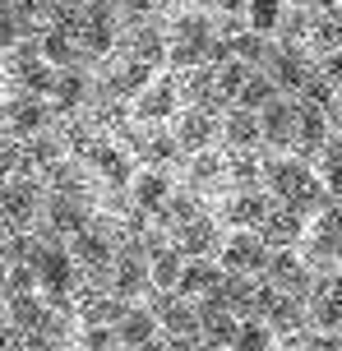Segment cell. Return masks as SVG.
<instances>
[{
    "label": "cell",
    "mask_w": 342,
    "mask_h": 351,
    "mask_svg": "<svg viewBox=\"0 0 342 351\" xmlns=\"http://www.w3.org/2000/svg\"><path fill=\"white\" fill-rule=\"evenodd\" d=\"M88 167L102 176L107 190H125V185H134V162H130V153H121L116 143H93L88 148Z\"/></svg>",
    "instance_id": "obj_19"
},
{
    "label": "cell",
    "mask_w": 342,
    "mask_h": 351,
    "mask_svg": "<svg viewBox=\"0 0 342 351\" xmlns=\"http://www.w3.org/2000/svg\"><path fill=\"white\" fill-rule=\"evenodd\" d=\"M259 139L273 143V148H291V143H296V102L273 97V102L259 111Z\"/></svg>",
    "instance_id": "obj_24"
},
{
    "label": "cell",
    "mask_w": 342,
    "mask_h": 351,
    "mask_svg": "<svg viewBox=\"0 0 342 351\" xmlns=\"http://www.w3.org/2000/svg\"><path fill=\"white\" fill-rule=\"evenodd\" d=\"M222 139V121H217V111H208V106H185L176 121V148L180 153H208L213 143Z\"/></svg>",
    "instance_id": "obj_10"
},
{
    "label": "cell",
    "mask_w": 342,
    "mask_h": 351,
    "mask_svg": "<svg viewBox=\"0 0 342 351\" xmlns=\"http://www.w3.org/2000/svg\"><path fill=\"white\" fill-rule=\"evenodd\" d=\"M171 241H176V250L185 254V259H208V254L222 250V227H217V217L204 213V217H195L190 227H180Z\"/></svg>",
    "instance_id": "obj_20"
},
{
    "label": "cell",
    "mask_w": 342,
    "mask_h": 351,
    "mask_svg": "<svg viewBox=\"0 0 342 351\" xmlns=\"http://www.w3.org/2000/svg\"><path fill=\"white\" fill-rule=\"evenodd\" d=\"M130 106H134V121L162 125V121H171V116L180 111V84H171V79H153Z\"/></svg>",
    "instance_id": "obj_16"
},
{
    "label": "cell",
    "mask_w": 342,
    "mask_h": 351,
    "mask_svg": "<svg viewBox=\"0 0 342 351\" xmlns=\"http://www.w3.org/2000/svg\"><path fill=\"white\" fill-rule=\"evenodd\" d=\"M245 5H250V0H217V10H222V14H227V19L245 14Z\"/></svg>",
    "instance_id": "obj_51"
},
{
    "label": "cell",
    "mask_w": 342,
    "mask_h": 351,
    "mask_svg": "<svg viewBox=\"0 0 342 351\" xmlns=\"http://www.w3.org/2000/svg\"><path fill=\"white\" fill-rule=\"evenodd\" d=\"M269 241L259 236V231H232V236H222V250H217V263H222V273H241V278H259L264 273V263H269Z\"/></svg>",
    "instance_id": "obj_6"
},
{
    "label": "cell",
    "mask_w": 342,
    "mask_h": 351,
    "mask_svg": "<svg viewBox=\"0 0 342 351\" xmlns=\"http://www.w3.org/2000/svg\"><path fill=\"white\" fill-rule=\"evenodd\" d=\"M153 79H158V70H153V65L134 60V56H121V60H111V65H107V88H102V93L121 97V102H134V97L153 84Z\"/></svg>",
    "instance_id": "obj_17"
},
{
    "label": "cell",
    "mask_w": 342,
    "mask_h": 351,
    "mask_svg": "<svg viewBox=\"0 0 342 351\" xmlns=\"http://www.w3.org/2000/svg\"><path fill=\"white\" fill-rule=\"evenodd\" d=\"M319 180L333 199H342V139H328L324 143V167H319Z\"/></svg>",
    "instance_id": "obj_43"
},
{
    "label": "cell",
    "mask_w": 342,
    "mask_h": 351,
    "mask_svg": "<svg viewBox=\"0 0 342 351\" xmlns=\"http://www.w3.org/2000/svg\"><path fill=\"white\" fill-rule=\"evenodd\" d=\"M291 10H306V14H324V10H338L342 0H287Z\"/></svg>",
    "instance_id": "obj_49"
},
{
    "label": "cell",
    "mask_w": 342,
    "mask_h": 351,
    "mask_svg": "<svg viewBox=\"0 0 342 351\" xmlns=\"http://www.w3.org/2000/svg\"><path fill=\"white\" fill-rule=\"evenodd\" d=\"M282 14H287V0H250L245 5V19H250V28L259 37H269L282 28Z\"/></svg>",
    "instance_id": "obj_41"
},
{
    "label": "cell",
    "mask_w": 342,
    "mask_h": 351,
    "mask_svg": "<svg viewBox=\"0 0 342 351\" xmlns=\"http://www.w3.org/2000/svg\"><path fill=\"white\" fill-rule=\"evenodd\" d=\"M236 328H241V319H236L232 310H222V305H199V342L208 351H227Z\"/></svg>",
    "instance_id": "obj_30"
},
{
    "label": "cell",
    "mask_w": 342,
    "mask_h": 351,
    "mask_svg": "<svg viewBox=\"0 0 342 351\" xmlns=\"http://www.w3.org/2000/svg\"><path fill=\"white\" fill-rule=\"evenodd\" d=\"M10 79H14L28 97H51L56 88V65L47 60L42 51H33V47H23V51L10 60Z\"/></svg>",
    "instance_id": "obj_14"
},
{
    "label": "cell",
    "mask_w": 342,
    "mask_h": 351,
    "mask_svg": "<svg viewBox=\"0 0 342 351\" xmlns=\"http://www.w3.org/2000/svg\"><path fill=\"white\" fill-rule=\"evenodd\" d=\"M333 111H338V116H342V93H338V106H333Z\"/></svg>",
    "instance_id": "obj_55"
},
{
    "label": "cell",
    "mask_w": 342,
    "mask_h": 351,
    "mask_svg": "<svg viewBox=\"0 0 342 351\" xmlns=\"http://www.w3.org/2000/svg\"><path fill=\"white\" fill-rule=\"evenodd\" d=\"M84 102H93V74L84 70V65L56 70V88H51V111L56 116H74V111H84Z\"/></svg>",
    "instance_id": "obj_15"
},
{
    "label": "cell",
    "mask_w": 342,
    "mask_h": 351,
    "mask_svg": "<svg viewBox=\"0 0 342 351\" xmlns=\"http://www.w3.org/2000/svg\"><path fill=\"white\" fill-rule=\"evenodd\" d=\"M227 180V158L222 153H195V162H190V190L195 194H204V190H217Z\"/></svg>",
    "instance_id": "obj_37"
},
{
    "label": "cell",
    "mask_w": 342,
    "mask_h": 351,
    "mask_svg": "<svg viewBox=\"0 0 342 351\" xmlns=\"http://www.w3.org/2000/svg\"><path fill=\"white\" fill-rule=\"evenodd\" d=\"M116 5H121L130 19H148L153 10H158V5H162V0H116Z\"/></svg>",
    "instance_id": "obj_48"
},
{
    "label": "cell",
    "mask_w": 342,
    "mask_h": 351,
    "mask_svg": "<svg viewBox=\"0 0 342 351\" xmlns=\"http://www.w3.org/2000/svg\"><path fill=\"white\" fill-rule=\"evenodd\" d=\"M14 14L23 19V28H37L42 19L51 14V0H14Z\"/></svg>",
    "instance_id": "obj_47"
},
{
    "label": "cell",
    "mask_w": 342,
    "mask_h": 351,
    "mask_svg": "<svg viewBox=\"0 0 342 351\" xmlns=\"http://www.w3.org/2000/svg\"><path fill=\"white\" fill-rule=\"evenodd\" d=\"M273 97H282V93H278V84H273L264 70H250V79L241 84V93H236L232 106H245V111H254V116H259V111H264Z\"/></svg>",
    "instance_id": "obj_38"
},
{
    "label": "cell",
    "mask_w": 342,
    "mask_h": 351,
    "mask_svg": "<svg viewBox=\"0 0 342 351\" xmlns=\"http://www.w3.org/2000/svg\"><path fill=\"white\" fill-rule=\"evenodd\" d=\"M116 47H121L116 10L102 5V0H88V5L79 10V51H84V56H102V60H107Z\"/></svg>",
    "instance_id": "obj_5"
},
{
    "label": "cell",
    "mask_w": 342,
    "mask_h": 351,
    "mask_svg": "<svg viewBox=\"0 0 342 351\" xmlns=\"http://www.w3.org/2000/svg\"><path fill=\"white\" fill-rule=\"evenodd\" d=\"M310 51L315 56H328V51H342V5L338 10H324V14H310Z\"/></svg>",
    "instance_id": "obj_35"
},
{
    "label": "cell",
    "mask_w": 342,
    "mask_h": 351,
    "mask_svg": "<svg viewBox=\"0 0 342 351\" xmlns=\"http://www.w3.org/2000/svg\"><path fill=\"white\" fill-rule=\"evenodd\" d=\"M269 79L278 84V93H306L310 79H315V56L301 47V42H278V47H269Z\"/></svg>",
    "instance_id": "obj_4"
},
{
    "label": "cell",
    "mask_w": 342,
    "mask_h": 351,
    "mask_svg": "<svg viewBox=\"0 0 342 351\" xmlns=\"http://www.w3.org/2000/svg\"><path fill=\"white\" fill-rule=\"evenodd\" d=\"M116 347V324H84V351H111Z\"/></svg>",
    "instance_id": "obj_46"
},
{
    "label": "cell",
    "mask_w": 342,
    "mask_h": 351,
    "mask_svg": "<svg viewBox=\"0 0 342 351\" xmlns=\"http://www.w3.org/2000/svg\"><path fill=\"white\" fill-rule=\"evenodd\" d=\"M190 5H199V0H190Z\"/></svg>",
    "instance_id": "obj_56"
},
{
    "label": "cell",
    "mask_w": 342,
    "mask_h": 351,
    "mask_svg": "<svg viewBox=\"0 0 342 351\" xmlns=\"http://www.w3.org/2000/svg\"><path fill=\"white\" fill-rule=\"evenodd\" d=\"M264 180H269L273 199L282 208H296V213H315L324 204V180L310 171V162L301 158H273L264 167Z\"/></svg>",
    "instance_id": "obj_1"
},
{
    "label": "cell",
    "mask_w": 342,
    "mask_h": 351,
    "mask_svg": "<svg viewBox=\"0 0 342 351\" xmlns=\"http://www.w3.org/2000/svg\"><path fill=\"white\" fill-rule=\"evenodd\" d=\"M222 263H208V259H185V273L176 282V296L185 300H213L217 287H222Z\"/></svg>",
    "instance_id": "obj_23"
},
{
    "label": "cell",
    "mask_w": 342,
    "mask_h": 351,
    "mask_svg": "<svg viewBox=\"0 0 342 351\" xmlns=\"http://www.w3.org/2000/svg\"><path fill=\"white\" fill-rule=\"evenodd\" d=\"M134 351H167L162 342H144V347H134Z\"/></svg>",
    "instance_id": "obj_53"
},
{
    "label": "cell",
    "mask_w": 342,
    "mask_h": 351,
    "mask_svg": "<svg viewBox=\"0 0 342 351\" xmlns=\"http://www.w3.org/2000/svg\"><path fill=\"white\" fill-rule=\"evenodd\" d=\"M10 333H14V328H10V310L0 305V351H5V342H10Z\"/></svg>",
    "instance_id": "obj_52"
},
{
    "label": "cell",
    "mask_w": 342,
    "mask_h": 351,
    "mask_svg": "<svg viewBox=\"0 0 342 351\" xmlns=\"http://www.w3.org/2000/svg\"><path fill=\"white\" fill-rule=\"evenodd\" d=\"M0 121H5V130H10V139H33V134H47V125H51V106H47V97H28V93H19V97L5 102Z\"/></svg>",
    "instance_id": "obj_11"
},
{
    "label": "cell",
    "mask_w": 342,
    "mask_h": 351,
    "mask_svg": "<svg viewBox=\"0 0 342 351\" xmlns=\"http://www.w3.org/2000/svg\"><path fill=\"white\" fill-rule=\"evenodd\" d=\"M162 347L167 351H199V342H195V337H167Z\"/></svg>",
    "instance_id": "obj_50"
},
{
    "label": "cell",
    "mask_w": 342,
    "mask_h": 351,
    "mask_svg": "<svg viewBox=\"0 0 342 351\" xmlns=\"http://www.w3.org/2000/svg\"><path fill=\"white\" fill-rule=\"evenodd\" d=\"M70 254L79 268H93V273H111V263H116V254H121V245L111 241V231L107 227H84L79 236L70 241Z\"/></svg>",
    "instance_id": "obj_13"
},
{
    "label": "cell",
    "mask_w": 342,
    "mask_h": 351,
    "mask_svg": "<svg viewBox=\"0 0 342 351\" xmlns=\"http://www.w3.org/2000/svg\"><path fill=\"white\" fill-rule=\"evenodd\" d=\"M227 351H273V328L264 319H241V328H236Z\"/></svg>",
    "instance_id": "obj_42"
},
{
    "label": "cell",
    "mask_w": 342,
    "mask_h": 351,
    "mask_svg": "<svg viewBox=\"0 0 342 351\" xmlns=\"http://www.w3.org/2000/svg\"><path fill=\"white\" fill-rule=\"evenodd\" d=\"M254 65H245V60H217L213 65V88H217V102H236V93H241V84L250 79Z\"/></svg>",
    "instance_id": "obj_40"
},
{
    "label": "cell",
    "mask_w": 342,
    "mask_h": 351,
    "mask_svg": "<svg viewBox=\"0 0 342 351\" xmlns=\"http://www.w3.org/2000/svg\"><path fill=\"white\" fill-rule=\"evenodd\" d=\"M42 208H47V204H42V190H37L33 180L14 176L10 185H0V222H5V227H14V231L33 227Z\"/></svg>",
    "instance_id": "obj_9"
},
{
    "label": "cell",
    "mask_w": 342,
    "mask_h": 351,
    "mask_svg": "<svg viewBox=\"0 0 342 351\" xmlns=\"http://www.w3.org/2000/svg\"><path fill=\"white\" fill-rule=\"evenodd\" d=\"M37 287L47 291V300L51 305H65V300L74 296V287H79V263H74L70 250H60V245H42L37 250Z\"/></svg>",
    "instance_id": "obj_3"
},
{
    "label": "cell",
    "mask_w": 342,
    "mask_h": 351,
    "mask_svg": "<svg viewBox=\"0 0 342 351\" xmlns=\"http://www.w3.org/2000/svg\"><path fill=\"white\" fill-rule=\"evenodd\" d=\"M5 296H10V287H5V273H0V300H5Z\"/></svg>",
    "instance_id": "obj_54"
},
{
    "label": "cell",
    "mask_w": 342,
    "mask_h": 351,
    "mask_svg": "<svg viewBox=\"0 0 342 351\" xmlns=\"http://www.w3.org/2000/svg\"><path fill=\"white\" fill-rule=\"evenodd\" d=\"M204 213H208V208H204V199H199L195 190H171V199H167L162 213H158V222L176 236L180 227H190V222H195V217H204Z\"/></svg>",
    "instance_id": "obj_34"
},
{
    "label": "cell",
    "mask_w": 342,
    "mask_h": 351,
    "mask_svg": "<svg viewBox=\"0 0 342 351\" xmlns=\"http://www.w3.org/2000/svg\"><path fill=\"white\" fill-rule=\"evenodd\" d=\"M134 153L148 158L153 167H162V162L176 158L180 148H176V134H171V130H162V125H144V134H134Z\"/></svg>",
    "instance_id": "obj_36"
},
{
    "label": "cell",
    "mask_w": 342,
    "mask_h": 351,
    "mask_svg": "<svg viewBox=\"0 0 342 351\" xmlns=\"http://www.w3.org/2000/svg\"><path fill=\"white\" fill-rule=\"evenodd\" d=\"M158 328H167V337H199V310L185 296H171V291H158Z\"/></svg>",
    "instance_id": "obj_25"
},
{
    "label": "cell",
    "mask_w": 342,
    "mask_h": 351,
    "mask_svg": "<svg viewBox=\"0 0 342 351\" xmlns=\"http://www.w3.org/2000/svg\"><path fill=\"white\" fill-rule=\"evenodd\" d=\"M222 139H227V148L232 153H250L259 139V116L254 111H245V106H232L227 116H222Z\"/></svg>",
    "instance_id": "obj_33"
},
{
    "label": "cell",
    "mask_w": 342,
    "mask_h": 351,
    "mask_svg": "<svg viewBox=\"0 0 342 351\" xmlns=\"http://www.w3.org/2000/svg\"><path fill=\"white\" fill-rule=\"evenodd\" d=\"M315 79L324 88H333V93H342V51H328L315 60Z\"/></svg>",
    "instance_id": "obj_45"
},
{
    "label": "cell",
    "mask_w": 342,
    "mask_h": 351,
    "mask_svg": "<svg viewBox=\"0 0 342 351\" xmlns=\"http://www.w3.org/2000/svg\"><path fill=\"white\" fill-rule=\"evenodd\" d=\"M42 56H47V60H51V65H60V70H65V65H79V37L74 33H65V28H47V33H42Z\"/></svg>",
    "instance_id": "obj_39"
},
{
    "label": "cell",
    "mask_w": 342,
    "mask_h": 351,
    "mask_svg": "<svg viewBox=\"0 0 342 351\" xmlns=\"http://www.w3.org/2000/svg\"><path fill=\"white\" fill-rule=\"evenodd\" d=\"M273 213V199L259 190H236L227 204H222V222L232 231H259L264 227V217Z\"/></svg>",
    "instance_id": "obj_18"
},
{
    "label": "cell",
    "mask_w": 342,
    "mask_h": 351,
    "mask_svg": "<svg viewBox=\"0 0 342 351\" xmlns=\"http://www.w3.org/2000/svg\"><path fill=\"white\" fill-rule=\"evenodd\" d=\"M125 56H134V60H144V65H167V37L162 28H153L148 19H134L125 28Z\"/></svg>",
    "instance_id": "obj_26"
},
{
    "label": "cell",
    "mask_w": 342,
    "mask_h": 351,
    "mask_svg": "<svg viewBox=\"0 0 342 351\" xmlns=\"http://www.w3.org/2000/svg\"><path fill=\"white\" fill-rule=\"evenodd\" d=\"M310 324L319 333H333L342 324V278H324L319 287H310Z\"/></svg>",
    "instance_id": "obj_27"
},
{
    "label": "cell",
    "mask_w": 342,
    "mask_h": 351,
    "mask_svg": "<svg viewBox=\"0 0 342 351\" xmlns=\"http://www.w3.org/2000/svg\"><path fill=\"white\" fill-rule=\"evenodd\" d=\"M180 273H185V254L176 250V241H162V245L148 250V278H153V291H176Z\"/></svg>",
    "instance_id": "obj_32"
},
{
    "label": "cell",
    "mask_w": 342,
    "mask_h": 351,
    "mask_svg": "<svg viewBox=\"0 0 342 351\" xmlns=\"http://www.w3.org/2000/svg\"><path fill=\"white\" fill-rule=\"evenodd\" d=\"M0 130H5V121H0Z\"/></svg>",
    "instance_id": "obj_57"
},
{
    "label": "cell",
    "mask_w": 342,
    "mask_h": 351,
    "mask_svg": "<svg viewBox=\"0 0 342 351\" xmlns=\"http://www.w3.org/2000/svg\"><path fill=\"white\" fill-rule=\"evenodd\" d=\"M111 296L121 305H134V296L153 291V278H148V250L144 245H121L116 263H111Z\"/></svg>",
    "instance_id": "obj_7"
},
{
    "label": "cell",
    "mask_w": 342,
    "mask_h": 351,
    "mask_svg": "<svg viewBox=\"0 0 342 351\" xmlns=\"http://www.w3.org/2000/svg\"><path fill=\"white\" fill-rule=\"evenodd\" d=\"M264 278H269V287L287 291V296H306L315 287V273H310V263L296 250H273L269 263H264Z\"/></svg>",
    "instance_id": "obj_12"
},
{
    "label": "cell",
    "mask_w": 342,
    "mask_h": 351,
    "mask_svg": "<svg viewBox=\"0 0 342 351\" xmlns=\"http://www.w3.org/2000/svg\"><path fill=\"white\" fill-rule=\"evenodd\" d=\"M259 236L269 241V250H296L301 241H306V213H296V208H278L264 217V227H259Z\"/></svg>",
    "instance_id": "obj_22"
},
{
    "label": "cell",
    "mask_w": 342,
    "mask_h": 351,
    "mask_svg": "<svg viewBox=\"0 0 342 351\" xmlns=\"http://www.w3.org/2000/svg\"><path fill=\"white\" fill-rule=\"evenodd\" d=\"M23 19L14 14V0H0V51H14L19 42H23Z\"/></svg>",
    "instance_id": "obj_44"
},
{
    "label": "cell",
    "mask_w": 342,
    "mask_h": 351,
    "mask_svg": "<svg viewBox=\"0 0 342 351\" xmlns=\"http://www.w3.org/2000/svg\"><path fill=\"white\" fill-rule=\"evenodd\" d=\"M328 143V116L319 102H296V153H301V162L310 158V153H319Z\"/></svg>",
    "instance_id": "obj_21"
},
{
    "label": "cell",
    "mask_w": 342,
    "mask_h": 351,
    "mask_svg": "<svg viewBox=\"0 0 342 351\" xmlns=\"http://www.w3.org/2000/svg\"><path fill=\"white\" fill-rule=\"evenodd\" d=\"M158 337V315L148 310V305H125L121 310V319H116V347H144V342H153Z\"/></svg>",
    "instance_id": "obj_28"
},
{
    "label": "cell",
    "mask_w": 342,
    "mask_h": 351,
    "mask_svg": "<svg viewBox=\"0 0 342 351\" xmlns=\"http://www.w3.org/2000/svg\"><path fill=\"white\" fill-rule=\"evenodd\" d=\"M47 227L56 236H79V231L88 227V199H70V194H51V204H47Z\"/></svg>",
    "instance_id": "obj_29"
},
{
    "label": "cell",
    "mask_w": 342,
    "mask_h": 351,
    "mask_svg": "<svg viewBox=\"0 0 342 351\" xmlns=\"http://www.w3.org/2000/svg\"><path fill=\"white\" fill-rule=\"evenodd\" d=\"M342 259V199L338 204H324L319 217H315V227L306 231V263H333Z\"/></svg>",
    "instance_id": "obj_8"
},
{
    "label": "cell",
    "mask_w": 342,
    "mask_h": 351,
    "mask_svg": "<svg viewBox=\"0 0 342 351\" xmlns=\"http://www.w3.org/2000/svg\"><path fill=\"white\" fill-rule=\"evenodd\" d=\"M213 47H217V28L204 10H185V14L171 19V37H167L171 70H199V65H208Z\"/></svg>",
    "instance_id": "obj_2"
},
{
    "label": "cell",
    "mask_w": 342,
    "mask_h": 351,
    "mask_svg": "<svg viewBox=\"0 0 342 351\" xmlns=\"http://www.w3.org/2000/svg\"><path fill=\"white\" fill-rule=\"evenodd\" d=\"M130 190H134V208H139V213H153V217H158L176 185H171L167 167H148V171L134 176V185H130Z\"/></svg>",
    "instance_id": "obj_31"
}]
</instances>
